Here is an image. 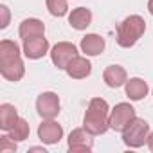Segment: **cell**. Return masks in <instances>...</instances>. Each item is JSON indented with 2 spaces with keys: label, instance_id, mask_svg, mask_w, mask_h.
Here are the masks:
<instances>
[{
  "label": "cell",
  "instance_id": "4fadbf2b",
  "mask_svg": "<svg viewBox=\"0 0 153 153\" xmlns=\"http://www.w3.org/2000/svg\"><path fill=\"white\" fill-rule=\"evenodd\" d=\"M45 33V25L42 20L38 18H27L20 24V29H18V34L22 40H27V38H34V36H43Z\"/></svg>",
  "mask_w": 153,
  "mask_h": 153
},
{
  "label": "cell",
  "instance_id": "ac0fdd59",
  "mask_svg": "<svg viewBox=\"0 0 153 153\" xmlns=\"http://www.w3.org/2000/svg\"><path fill=\"white\" fill-rule=\"evenodd\" d=\"M29 123L25 121V119H18L16 121V124L9 130V135H11V139H15L16 142H20V140H25L27 137H29Z\"/></svg>",
  "mask_w": 153,
  "mask_h": 153
},
{
  "label": "cell",
  "instance_id": "277c9868",
  "mask_svg": "<svg viewBox=\"0 0 153 153\" xmlns=\"http://www.w3.org/2000/svg\"><path fill=\"white\" fill-rule=\"evenodd\" d=\"M149 135V124L144 119L135 117L124 130H123V142L130 148H140L144 142H148Z\"/></svg>",
  "mask_w": 153,
  "mask_h": 153
},
{
  "label": "cell",
  "instance_id": "9c48e42d",
  "mask_svg": "<svg viewBox=\"0 0 153 153\" xmlns=\"http://www.w3.org/2000/svg\"><path fill=\"white\" fill-rule=\"evenodd\" d=\"M61 137H63V128L52 119H45L38 126V139L43 144H58Z\"/></svg>",
  "mask_w": 153,
  "mask_h": 153
},
{
  "label": "cell",
  "instance_id": "7a4b0ae2",
  "mask_svg": "<svg viewBox=\"0 0 153 153\" xmlns=\"http://www.w3.org/2000/svg\"><path fill=\"white\" fill-rule=\"evenodd\" d=\"M110 108L108 103L101 97H94L90 99L88 110L83 117V128L87 131H90L92 135H103L108 128H110Z\"/></svg>",
  "mask_w": 153,
  "mask_h": 153
},
{
  "label": "cell",
  "instance_id": "ba28073f",
  "mask_svg": "<svg viewBox=\"0 0 153 153\" xmlns=\"http://www.w3.org/2000/svg\"><path fill=\"white\" fill-rule=\"evenodd\" d=\"M94 135L85 128H76L68 135V149L70 151H92L94 148Z\"/></svg>",
  "mask_w": 153,
  "mask_h": 153
},
{
  "label": "cell",
  "instance_id": "7c38bea8",
  "mask_svg": "<svg viewBox=\"0 0 153 153\" xmlns=\"http://www.w3.org/2000/svg\"><path fill=\"white\" fill-rule=\"evenodd\" d=\"M103 79L110 88H119L123 87L128 79H126V70L121 65H110L105 68L103 72Z\"/></svg>",
  "mask_w": 153,
  "mask_h": 153
},
{
  "label": "cell",
  "instance_id": "9a60e30c",
  "mask_svg": "<svg viewBox=\"0 0 153 153\" xmlns=\"http://www.w3.org/2000/svg\"><path fill=\"white\" fill-rule=\"evenodd\" d=\"M124 90H126V96L131 101H140V99H144L148 96V85L140 78H131L130 81H126Z\"/></svg>",
  "mask_w": 153,
  "mask_h": 153
},
{
  "label": "cell",
  "instance_id": "603a6c76",
  "mask_svg": "<svg viewBox=\"0 0 153 153\" xmlns=\"http://www.w3.org/2000/svg\"><path fill=\"white\" fill-rule=\"evenodd\" d=\"M148 11L153 15V0H149V2H148Z\"/></svg>",
  "mask_w": 153,
  "mask_h": 153
},
{
  "label": "cell",
  "instance_id": "52a82bcc",
  "mask_svg": "<svg viewBox=\"0 0 153 153\" xmlns=\"http://www.w3.org/2000/svg\"><path fill=\"white\" fill-rule=\"evenodd\" d=\"M36 110L43 119H54L59 114V99L54 92H43L36 99Z\"/></svg>",
  "mask_w": 153,
  "mask_h": 153
},
{
  "label": "cell",
  "instance_id": "e0dca14e",
  "mask_svg": "<svg viewBox=\"0 0 153 153\" xmlns=\"http://www.w3.org/2000/svg\"><path fill=\"white\" fill-rule=\"evenodd\" d=\"M18 119H20L18 112H16V108L13 105H9V103L0 105V128H2L4 131H9L16 124Z\"/></svg>",
  "mask_w": 153,
  "mask_h": 153
},
{
  "label": "cell",
  "instance_id": "3957f363",
  "mask_svg": "<svg viewBox=\"0 0 153 153\" xmlns=\"http://www.w3.org/2000/svg\"><path fill=\"white\" fill-rule=\"evenodd\" d=\"M144 31H146V22H144V18L139 16V15H131V16L124 18V20L119 24L115 40H117V43H119L121 47L130 49V47H133V45L139 42V38L144 34Z\"/></svg>",
  "mask_w": 153,
  "mask_h": 153
},
{
  "label": "cell",
  "instance_id": "5bb4252c",
  "mask_svg": "<svg viewBox=\"0 0 153 153\" xmlns=\"http://www.w3.org/2000/svg\"><path fill=\"white\" fill-rule=\"evenodd\" d=\"M92 22V13L90 9L87 7H76L72 9V13L68 15V24L74 27V29H78V31H83L90 25Z\"/></svg>",
  "mask_w": 153,
  "mask_h": 153
},
{
  "label": "cell",
  "instance_id": "6da1fadb",
  "mask_svg": "<svg viewBox=\"0 0 153 153\" xmlns=\"http://www.w3.org/2000/svg\"><path fill=\"white\" fill-rule=\"evenodd\" d=\"M0 72L7 81H20L25 74V67L20 58V49L11 40L0 42Z\"/></svg>",
  "mask_w": 153,
  "mask_h": 153
},
{
  "label": "cell",
  "instance_id": "8fae6325",
  "mask_svg": "<svg viewBox=\"0 0 153 153\" xmlns=\"http://www.w3.org/2000/svg\"><path fill=\"white\" fill-rule=\"evenodd\" d=\"M65 70H67V74L70 76L72 79H83V78H87V76H90L92 65H90V61H88L87 58L76 56V58L67 65Z\"/></svg>",
  "mask_w": 153,
  "mask_h": 153
},
{
  "label": "cell",
  "instance_id": "7402d4cb",
  "mask_svg": "<svg viewBox=\"0 0 153 153\" xmlns=\"http://www.w3.org/2000/svg\"><path fill=\"white\" fill-rule=\"evenodd\" d=\"M148 148L153 151V131H149V135H148Z\"/></svg>",
  "mask_w": 153,
  "mask_h": 153
},
{
  "label": "cell",
  "instance_id": "30bf717a",
  "mask_svg": "<svg viewBox=\"0 0 153 153\" xmlns=\"http://www.w3.org/2000/svg\"><path fill=\"white\" fill-rule=\"evenodd\" d=\"M49 52V42L43 36H34L24 40V54L29 59H40Z\"/></svg>",
  "mask_w": 153,
  "mask_h": 153
},
{
  "label": "cell",
  "instance_id": "2e32d148",
  "mask_svg": "<svg viewBox=\"0 0 153 153\" xmlns=\"http://www.w3.org/2000/svg\"><path fill=\"white\" fill-rule=\"evenodd\" d=\"M81 51L87 56H99L105 51V40L99 34H87L81 38Z\"/></svg>",
  "mask_w": 153,
  "mask_h": 153
},
{
  "label": "cell",
  "instance_id": "8992f818",
  "mask_svg": "<svg viewBox=\"0 0 153 153\" xmlns=\"http://www.w3.org/2000/svg\"><path fill=\"white\" fill-rule=\"evenodd\" d=\"M76 56H78V49H76V45L70 43V42H59V43H56V45L52 47V51H51V59H52L54 67H58V68H61V70H65L67 65H68Z\"/></svg>",
  "mask_w": 153,
  "mask_h": 153
},
{
  "label": "cell",
  "instance_id": "d6986e66",
  "mask_svg": "<svg viewBox=\"0 0 153 153\" xmlns=\"http://www.w3.org/2000/svg\"><path fill=\"white\" fill-rule=\"evenodd\" d=\"M47 9L52 16H65L68 11L67 0H47Z\"/></svg>",
  "mask_w": 153,
  "mask_h": 153
},
{
  "label": "cell",
  "instance_id": "ffe728a7",
  "mask_svg": "<svg viewBox=\"0 0 153 153\" xmlns=\"http://www.w3.org/2000/svg\"><path fill=\"white\" fill-rule=\"evenodd\" d=\"M2 140H0V151L2 153H7V151H16V140L11 139V135H4V137H0Z\"/></svg>",
  "mask_w": 153,
  "mask_h": 153
},
{
  "label": "cell",
  "instance_id": "5b68a950",
  "mask_svg": "<svg viewBox=\"0 0 153 153\" xmlns=\"http://www.w3.org/2000/svg\"><path fill=\"white\" fill-rule=\"evenodd\" d=\"M135 108L130 105V103H119L115 105V108L110 112V128L115 130V131H123L133 119H135Z\"/></svg>",
  "mask_w": 153,
  "mask_h": 153
},
{
  "label": "cell",
  "instance_id": "44dd1931",
  "mask_svg": "<svg viewBox=\"0 0 153 153\" xmlns=\"http://www.w3.org/2000/svg\"><path fill=\"white\" fill-rule=\"evenodd\" d=\"M0 13H2V24H0V27L2 29H6L7 27V24H9V11H7V7L6 6H0Z\"/></svg>",
  "mask_w": 153,
  "mask_h": 153
}]
</instances>
